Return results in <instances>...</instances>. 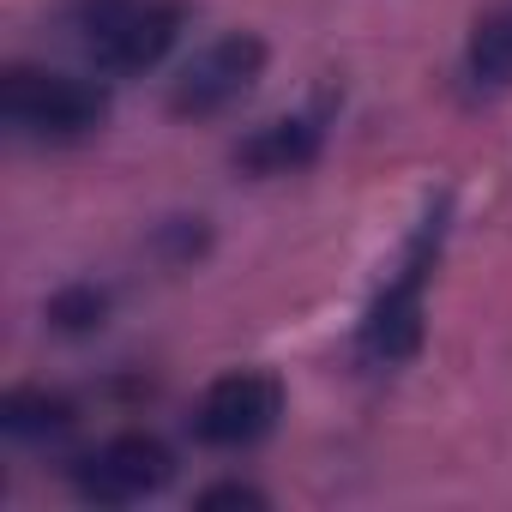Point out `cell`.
Here are the masks:
<instances>
[{"label": "cell", "instance_id": "1", "mask_svg": "<svg viewBox=\"0 0 512 512\" xmlns=\"http://www.w3.org/2000/svg\"><path fill=\"white\" fill-rule=\"evenodd\" d=\"M181 19H187L181 0H73V37L109 79L151 73L175 49Z\"/></svg>", "mask_w": 512, "mask_h": 512}, {"label": "cell", "instance_id": "2", "mask_svg": "<svg viewBox=\"0 0 512 512\" xmlns=\"http://www.w3.org/2000/svg\"><path fill=\"white\" fill-rule=\"evenodd\" d=\"M103 115H109V91L97 79L43 73V67H7V79H0V121L31 139L73 145V139H91Z\"/></svg>", "mask_w": 512, "mask_h": 512}, {"label": "cell", "instance_id": "3", "mask_svg": "<svg viewBox=\"0 0 512 512\" xmlns=\"http://www.w3.org/2000/svg\"><path fill=\"white\" fill-rule=\"evenodd\" d=\"M440 235H446V223H440V211H428L422 229H416L410 247H404V260L392 266L386 290L374 296L368 320H362V338H356V344H362V356H368L374 368H392V362L416 356V344H422V290H428V272H434Z\"/></svg>", "mask_w": 512, "mask_h": 512}, {"label": "cell", "instance_id": "4", "mask_svg": "<svg viewBox=\"0 0 512 512\" xmlns=\"http://www.w3.org/2000/svg\"><path fill=\"white\" fill-rule=\"evenodd\" d=\"M266 73V43L253 31H229L217 43H205L169 85V115L181 121H205V115H223L235 109Z\"/></svg>", "mask_w": 512, "mask_h": 512}, {"label": "cell", "instance_id": "5", "mask_svg": "<svg viewBox=\"0 0 512 512\" xmlns=\"http://www.w3.org/2000/svg\"><path fill=\"white\" fill-rule=\"evenodd\" d=\"M284 416V386L278 374H260V368H235V374H217L193 410V434L217 452H241L253 440H266Z\"/></svg>", "mask_w": 512, "mask_h": 512}, {"label": "cell", "instance_id": "6", "mask_svg": "<svg viewBox=\"0 0 512 512\" xmlns=\"http://www.w3.org/2000/svg\"><path fill=\"white\" fill-rule=\"evenodd\" d=\"M175 458L157 434H115L103 446H91L85 458H73V488L91 506H133L145 494H157L169 482Z\"/></svg>", "mask_w": 512, "mask_h": 512}, {"label": "cell", "instance_id": "7", "mask_svg": "<svg viewBox=\"0 0 512 512\" xmlns=\"http://www.w3.org/2000/svg\"><path fill=\"white\" fill-rule=\"evenodd\" d=\"M320 157V121L314 115H284V121H266V127H253L241 145H235V169L241 175H296Z\"/></svg>", "mask_w": 512, "mask_h": 512}, {"label": "cell", "instance_id": "8", "mask_svg": "<svg viewBox=\"0 0 512 512\" xmlns=\"http://www.w3.org/2000/svg\"><path fill=\"white\" fill-rule=\"evenodd\" d=\"M464 85L470 91H506L512 85V0L494 7L470 43H464Z\"/></svg>", "mask_w": 512, "mask_h": 512}, {"label": "cell", "instance_id": "9", "mask_svg": "<svg viewBox=\"0 0 512 512\" xmlns=\"http://www.w3.org/2000/svg\"><path fill=\"white\" fill-rule=\"evenodd\" d=\"M0 428L13 440H49V434L73 428V404L61 392H43V386H13L0 398Z\"/></svg>", "mask_w": 512, "mask_h": 512}, {"label": "cell", "instance_id": "10", "mask_svg": "<svg viewBox=\"0 0 512 512\" xmlns=\"http://www.w3.org/2000/svg\"><path fill=\"white\" fill-rule=\"evenodd\" d=\"M103 320H109V290H97V284H67V290L49 296V326L61 338H85Z\"/></svg>", "mask_w": 512, "mask_h": 512}, {"label": "cell", "instance_id": "11", "mask_svg": "<svg viewBox=\"0 0 512 512\" xmlns=\"http://www.w3.org/2000/svg\"><path fill=\"white\" fill-rule=\"evenodd\" d=\"M157 247H163V260L187 266V260H199V253H205V223L199 217H175V223H163Z\"/></svg>", "mask_w": 512, "mask_h": 512}, {"label": "cell", "instance_id": "12", "mask_svg": "<svg viewBox=\"0 0 512 512\" xmlns=\"http://www.w3.org/2000/svg\"><path fill=\"white\" fill-rule=\"evenodd\" d=\"M199 506H205V512H211V506H266V494L247 488V482H217V488L199 494Z\"/></svg>", "mask_w": 512, "mask_h": 512}]
</instances>
